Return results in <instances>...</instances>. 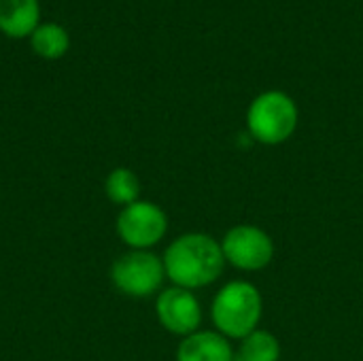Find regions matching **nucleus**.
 <instances>
[{"mask_svg": "<svg viewBox=\"0 0 363 361\" xmlns=\"http://www.w3.org/2000/svg\"><path fill=\"white\" fill-rule=\"evenodd\" d=\"M232 343L217 330H198L177 347V361H234Z\"/></svg>", "mask_w": 363, "mask_h": 361, "instance_id": "obj_8", "label": "nucleus"}, {"mask_svg": "<svg viewBox=\"0 0 363 361\" xmlns=\"http://www.w3.org/2000/svg\"><path fill=\"white\" fill-rule=\"evenodd\" d=\"M168 232V217L155 202L136 200L117 215V234L132 251L155 247Z\"/></svg>", "mask_w": 363, "mask_h": 361, "instance_id": "obj_6", "label": "nucleus"}, {"mask_svg": "<svg viewBox=\"0 0 363 361\" xmlns=\"http://www.w3.org/2000/svg\"><path fill=\"white\" fill-rule=\"evenodd\" d=\"M281 360V343L268 330H255L247 338L240 340V347L234 355V361H279Z\"/></svg>", "mask_w": 363, "mask_h": 361, "instance_id": "obj_11", "label": "nucleus"}, {"mask_svg": "<svg viewBox=\"0 0 363 361\" xmlns=\"http://www.w3.org/2000/svg\"><path fill=\"white\" fill-rule=\"evenodd\" d=\"M38 0H0V32L11 38H26L38 28Z\"/></svg>", "mask_w": 363, "mask_h": 361, "instance_id": "obj_9", "label": "nucleus"}, {"mask_svg": "<svg viewBox=\"0 0 363 361\" xmlns=\"http://www.w3.org/2000/svg\"><path fill=\"white\" fill-rule=\"evenodd\" d=\"M300 121L296 100L281 89H266L257 94L247 109V130L255 143L274 147L287 143Z\"/></svg>", "mask_w": 363, "mask_h": 361, "instance_id": "obj_3", "label": "nucleus"}, {"mask_svg": "<svg viewBox=\"0 0 363 361\" xmlns=\"http://www.w3.org/2000/svg\"><path fill=\"white\" fill-rule=\"evenodd\" d=\"M104 191H106V196H108V200L113 204L128 206V204L138 200V196H140V181H138L134 170H130V168H115L106 177Z\"/></svg>", "mask_w": 363, "mask_h": 361, "instance_id": "obj_12", "label": "nucleus"}, {"mask_svg": "<svg viewBox=\"0 0 363 361\" xmlns=\"http://www.w3.org/2000/svg\"><path fill=\"white\" fill-rule=\"evenodd\" d=\"M264 317L262 291L249 281H230L213 298L211 319L228 340H242L255 332Z\"/></svg>", "mask_w": 363, "mask_h": 361, "instance_id": "obj_2", "label": "nucleus"}, {"mask_svg": "<svg viewBox=\"0 0 363 361\" xmlns=\"http://www.w3.org/2000/svg\"><path fill=\"white\" fill-rule=\"evenodd\" d=\"M155 315L160 326L174 336H189L200 330L202 306L194 291L183 287H168L155 300Z\"/></svg>", "mask_w": 363, "mask_h": 361, "instance_id": "obj_7", "label": "nucleus"}, {"mask_svg": "<svg viewBox=\"0 0 363 361\" xmlns=\"http://www.w3.org/2000/svg\"><path fill=\"white\" fill-rule=\"evenodd\" d=\"M162 262L166 279H170L174 287L189 291L208 287L225 268L221 243L204 232H187L174 238L164 251Z\"/></svg>", "mask_w": 363, "mask_h": 361, "instance_id": "obj_1", "label": "nucleus"}, {"mask_svg": "<svg viewBox=\"0 0 363 361\" xmlns=\"http://www.w3.org/2000/svg\"><path fill=\"white\" fill-rule=\"evenodd\" d=\"M166 279L164 262L151 251H130L111 268L113 285L130 298H149L160 291Z\"/></svg>", "mask_w": 363, "mask_h": 361, "instance_id": "obj_5", "label": "nucleus"}, {"mask_svg": "<svg viewBox=\"0 0 363 361\" xmlns=\"http://www.w3.org/2000/svg\"><path fill=\"white\" fill-rule=\"evenodd\" d=\"M219 243L225 264L242 272L264 270L274 257L272 236L253 223H238L230 228Z\"/></svg>", "mask_w": 363, "mask_h": 361, "instance_id": "obj_4", "label": "nucleus"}, {"mask_svg": "<svg viewBox=\"0 0 363 361\" xmlns=\"http://www.w3.org/2000/svg\"><path fill=\"white\" fill-rule=\"evenodd\" d=\"M30 45L32 51L43 60H60L70 47V36L66 28H62L60 23L47 21V23H38V28L32 32Z\"/></svg>", "mask_w": 363, "mask_h": 361, "instance_id": "obj_10", "label": "nucleus"}]
</instances>
